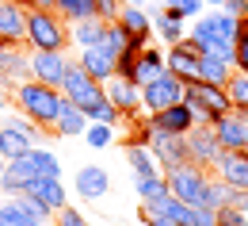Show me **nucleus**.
I'll list each match as a JSON object with an SVG mask.
<instances>
[{
    "label": "nucleus",
    "instance_id": "obj_33",
    "mask_svg": "<svg viewBox=\"0 0 248 226\" xmlns=\"http://www.w3.org/2000/svg\"><path fill=\"white\" fill-rule=\"evenodd\" d=\"M134 188L141 195V203H153L160 195H168V180H164V173H156V176H134Z\"/></svg>",
    "mask_w": 248,
    "mask_h": 226
},
{
    "label": "nucleus",
    "instance_id": "obj_10",
    "mask_svg": "<svg viewBox=\"0 0 248 226\" xmlns=\"http://www.w3.org/2000/svg\"><path fill=\"white\" fill-rule=\"evenodd\" d=\"M145 146H149V154L156 157L160 169H172V165H184L187 161V134H168V130L149 127Z\"/></svg>",
    "mask_w": 248,
    "mask_h": 226
},
{
    "label": "nucleus",
    "instance_id": "obj_24",
    "mask_svg": "<svg viewBox=\"0 0 248 226\" xmlns=\"http://www.w3.org/2000/svg\"><path fill=\"white\" fill-rule=\"evenodd\" d=\"M229 77H233V62H225V58H217V54H199V81H206V85H229Z\"/></svg>",
    "mask_w": 248,
    "mask_h": 226
},
{
    "label": "nucleus",
    "instance_id": "obj_39",
    "mask_svg": "<svg viewBox=\"0 0 248 226\" xmlns=\"http://www.w3.org/2000/svg\"><path fill=\"white\" fill-rule=\"evenodd\" d=\"M126 0H95V19H103V23H115L119 19V12H123Z\"/></svg>",
    "mask_w": 248,
    "mask_h": 226
},
{
    "label": "nucleus",
    "instance_id": "obj_26",
    "mask_svg": "<svg viewBox=\"0 0 248 226\" xmlns=\"http://www.w3.org/2000/svg\"><path fill=\"white\" fill-rule=\"evenodd\" d=\"M103 19H80V23H69V46L84 50V46H95L103 42Z\"/></svg>",
    "mask_w": 248,
    "mask_h": 226
},
{
    "label": "nucleus",
    "instance_id": "obj_49",
    "mask_svg": "<svg viewBox=\"0 0 248 226\" xmlns=\"http://www.w3.org/2000/svg\"><path fill=\"white\" fill-rule=\"evenodd\" d=\"M217 226H229V223H217Z\"/></svg>",
    "mask_w": 248,
    "mask_h": 226
},
{
    "label": "nucleus",
    "instance_id": "obj_40",
    "mask_svg": "<svg viewBox=\"0 0 248 226\" xmlns=\"http://www.w3.org/2000/svg\"><path fill=\"white\" fill-rule=\"evenodd\" d=\"M233 69L248 73V31H237V42H233Z\"/></svg>",
    "mask_w": 248,
    "mask_h": 226
},
{
    "label": "nucleus",
    "instance_id": "obj_4",
    "mask_svg": "<svg viewBox=\"0 0 248 226\" xmlns=\"http://www.w3.org/2000/svg\"><path fill=\"white\" fill-rule=\"evenodd\" d=\"M184 100H187V107H191V115H195V123H214V119H221L225 111H233L225 85L191 81V85L184 88Z\"/></svg>",
    "mask_w": 248,
    "mask_h": 226
},
{
    "label": "nucleus",
    "instance_id": "obj_18",
    "mask_svg": "<svg viewBox=\"0 0 248 226\" xmlns=\"http://www.w3.org/2000/svg\"><path fill=\"white\" fill-rule=\"evenodd\" d=\"M73 62L80 65L84 73H92L95 81H107V77H115V54L103 46V42H95V46H84V50H77V58Z\"/></svg>",
    "mask_w": 248,
    "mask_h": 226
},
{
    "label": "nucleus",
    "instance_id": "obj_23",
    "mask_svg": "<svg viewBox=\"0 0 248 226\" xmlns=\"http://www.w3.org/2000/svg\"><path fill=\"white\" fill-rule=\"evenodd\" d=\"M160 69H164V50L149 42V46H145V50L138 54V62H134V73H130V81H134V85H145V81H153Z\"/></svg>",
    "mask_w": 248,
    "mask_h": 226
},
{
    "label": "nucleus",
    "instance_id": "obj_44",
    "mask_svg": "<svg viewBox=\"0 0 248 226\" xmlns=\"http://www.w3.org/2000/svg\"><path fill=\"white\" fill-rule=\"evenodd\" d=\"M19 4H23L27 12H34V8H38V12H46V8H58V0H19Z\"/></svg>",
    "mask_w": 248,
    "mask_h": 226
},
{
    "label": "nucleus",
    "instance_id": "obj_6",
    "mask_svg": "<svg viewBox=\"0 0 248 226\" xmlns=\"http://www.w3.org/2000/svg\"><path fill=\"white\" fill-rule=\"evenodd\" d=\"M62 96L69 100V104H77V107L88 115L95 104L103 100V81H95L92 73H84L80 65L73 62V65H69V73H65V81H62Z\"/></svg>",
    "mask_w": 248,
    "mask_h": 226
},
{
    "label": "nucleus",
    "instance_id": "obj_25",
    "mask_svg": "<svg viewBox=\"0 0 248 226\" xmlns=\"http://www.w3.org/2000/svg\"><path fill=\"white\" fill-rule=\"evenodd\" d=\"M84 127H88V115H84L77 104L65 100V104H62V115H58V123H54V134H58V138H80Z\"/></svg>",
    "mask_w": 248,
    "mask_h": 226
},
{
    "label": "nucleus",
    "instance_id": "obj_1",
    "mask_svg": "<svg viewBox=\"0 0 248 226\" xmlns=\"http://www.w3.org/2000/svg\"><path fill=\"white\" fill-rule=\"evenodd\" d=\"M237 31H241V19L229 16L225 8H202L195 19H191V42L206 54H217L225 62H233V42H237Z\"/></svg>",
    "mask_w": 248,
    "mask_h": 226
},
{
    "label": "nucleus",
    "instance_id": "obj_35",
    "mask_svg": "<svg viewBox=\"0 0 248 226\" xmlns=\"http://www.w3.org/2000/svg\"><path fill=\"white\" fill-rule=\"evenodd\" d=\"M80 138H84L92 150H107V146L115 142V127H107V123H88Z\"/></svg>",
    "mask_w": 248,
    "mask_h": 226
},
{
    "label": "nucleus",
    "instance_id": "obj_34",
    "mask_svg": "<svg viewBox=\"0 0 248 226\" xmlns=\"http://www.w3.org/2000/svg\"><path fill=\"white\" fill-rule=\"evenodd\" d=\"M0 226H54V223H38L31 215H23L12 199H4V203H0Z\"/></svg>",
    "mask_w": 248,
    "mask_h": 226
},
{
    "label": "nucleus",
    "instance_id": "obj_50",
    "mask_svg": "<svg viewBox=\"0 0 248 226\" xmlns=\"http://www.w3.org/2000/svg\"><path fill=\"white\" fill-rule=\"evenodd\" d=\"M0 203H4V199H0Z\"/></svg>",
    "mask_w": 248,
    "mask_h": 226
},
{
    "label": "nucleus",
    "instance_id": "obj_16",
    "mask_svg": "<svg viewBox=\"0 0 248 226\" xmlns=\"http://www.w3.org/2000/svg\"><path fill=\"white\" fill-rule=\"evenodd\" d=\"M210 173H217V176H221L229 188L248 192V150H225Z\"/></svg>",
    "mask_w": 248,
    "mask_h": 226
},
{
    "label": "nucleus",
    "instance_id": "obj_36",
    "mask_svg": "<svg viewBox=\"0 0 248 226\" xmlns=\"http://www.w3.org/2000/svg\"><path fill=\"white\" fill-rule=\"evenodd\" d=\"M119 119H123V115H119V107H115L107 96H103L92 111H88V123H107V127H115V130H119Z\"/></svg>",
    "mask_w": 248,
    "mask_h": 226
},
{
    "label": "nucleus",
    "instance_id": "obj_5",
    "mask_svg": "<svg viewBox=\"0 0 248 226\" xmlns=\"http://www.w3.org/2000/svg\"><path fill=\"white\" fill-rule=\"evenodd\" d=\"M164 180H168V192L176 195V199H184V203H202L206 184H210V169H202V165H195V161H184V165L164 169Z\"/></svg>",
    "mask_w": 248,
    "mask_h": 226
},
{
    "label": "nucleus",
    "instance_id": "obj_14",
    "mask_svg": "<svg viewBox=\"0 0 248 226\" xmlns=\"http://www.w3.org/2000/svg\"><path fill=\"white\" fill-rule=\"evenodd\" d=\"M38 176V169H34V161L23 154V157H12V161L4 165V176H0V195L4 199H12V195H23L27 188H31V180Z\"/></svg>",
    "mask_w": 248,
    "mask_h": 226
},
{
    "label": "nucleus",
    "instance_id": "obj_29",
    "mask_svg": "<svg viewBox=\"0 0 248 226\" xmlns=\"http://www.w3.org/2000/svg\"><path fill=\"white\" fill-rule=\"evenodd\" d=\"M27 157L34 161V169H38V176H62V157L46 146V142H38V146H31L27 150Z\"/></svg>",
    "mask_w": 248,
    "mask_h": 226
},
{
    "label": "nucleus",
    "instance_id": "obj_31",
    "mask_svg": "<svg viewBox=\"0 0 248 226\" xmlns=\"http://www.w3.org/2000/svg\"><path fill=\"white\" fill-rule=\"evenodd\" d=\"M31 146H34V142H31V138H23L19 130L0 127V157H4V161H12V157H23Z\"/></svg>",
    "mask_w": 248,
    "mask_h": 226
},
{
    "label": "nucleus",
    "instance_id": "obj_46",
    "mask_svg": "<svg viewBox=\"0 0 248 226\" xmlns=\"http://www.w3.org/2000/svg\"><path fill=\"white\" fill-rule=\"evenodd\" d=\"M126 4H138V8H145V4H149V0H126Z\"/></svg>",
    "mask_w": 248,
    "mask_h": 226
},
{
    "label": "nucleus",
    "instance_id": "obj_41",
    "mask_svg": "<svg viewBox=\"0 0 248 226\" xmlns=\"http://www.w3.org/2000/svg\"><path fill=\"white\" fill-rule=\"evenodd\" d=\"M138 215H141V226H180V223H172L168 215H160V211H153V207H145V203H141Z\"/></svg>",
    "mask_w": 248,
    "mask_h": 226
},
{
    "label": "nucleus",
    "instance_id": "obj_28",
    "mask_svg": "<svg viewBox=\"0 0 248 226\" xmlns=\"http://www.w3.org/2000/svg\"><path fill=\"white\" fill-rule=\"evenodd\" d=\"M153 31L160 35V42H164V46H176L180 38H187V35H184V19H180V16H172V12H164V8L153 12Z\"/></svg>",
    "mask_w": 248,
    "mask_h": 226
},
{
    "label": "nucleus",
    "instance_id": "obj_13",
    "mask_svg": "<svg viewBox=\"0 0 248 226\" xmlns=\"http://www.w3.org/2000/svg\"><path fill=\"white\" fill-rule=\"evenodd\" d=\"M27 42V8L19 0H0V46Z\"/></svg>",
    "mask_w": 248,
    "mask_h": 226
},
{
    "label": "nucleus",
    "instance_id": "obj_42",
    "mask_svg": "<svg viewBox=\"0 0 248 226\" xmlns=\"http://www.w3.org/2000/svg\"><path fill=\"white\" fill-rule=\"evenodd\" d=\"M221 8H225L229 16H237V19H245V16H248V0H225Z\"/></svg>",
    "mask_w": 248,
    "mask_h": 226
},
{
    "label": "nucleus",
    "instance_id": "obj_22",
    "mask_svg": "<svg viewBox=\"0 0 248 226\" xmlns=\"http://www.w3.org/2000/svg\"><path fill=\"white\" fill-rule=\"evenodd\" d=\"M119 23H123V31L130 35V38H153V19H149V12L138 8V4H123Z\"/></svg>",
    "mask_w": 248,
    "mask_h": 226
},
{
    "label": "nucleus",
    "instance_id": "obj_27",
    "mask_svg": "<svg viewBox=\"0 0 248 226\" xmlns=\"http://www.w3.org/2000/svg\"><path fill=\"white\" fill-rule=\"evenodd\" d=\"M126 165L134 169V176H156V173H164L156 157L149 154V146H141V142H130L126 146Z\"/></svg>",
    "mask_w": 248,
    "mask_h": 226
},
{
    "label": "nucleus",
    "instance_id": "obj_51",
    "mask_svg": "<svg viewBox=\"0 0 248 226\" xmlns=\"http://www.w3.org/2000/svg\"><path fill=\"white\" fill-rule=\"evenodd\" d=\"M245 150H248V146H245Z\"/></svg>",
    "mask_w": 248,
    "mask_h": 226
},
{
    "label": "nucleus",
    "instance_id": "obj_19",
    "mask_svg": "<svg viewBox=\"0 0 248 226\" xmlns=\"http://www.w3.org/2000/svg\"><path fill=\"white\" fill-rule=\"evenodd\" d=\"M73 188H77V195H80L84 203H92V199H103V195H107L111 176H107V169H99V165H84V169L77 173Z\"/></svg>",
    "mask_w": 248,
    "mask_h": 226
},
{
    "label": "nucleus",
    "instance_id": "obj_8",
    "mask_svg": "<svg viewBox=\"0 0 248 226\" xmlns=\"http://www.w3.org/2000/svg\"><path fill=\"white\" fill-rule=\"evenodd\" d=\"M103 96L119 107V115H123L126 123L141 119V85H134L130 77H119V73L107 77V81H103Z\"/></svg>",
    "mask_w": 248,
    "mask_h": 226
},
{
    "label": "nucleus",
    "instance_id": "obj_38",
    "mask_svg": "<svg viewBox=\"0 0 248 226\" xmlns=\"http://www.w3.org/2000/svg\"><path fill=\"white\" fill-rule=\"evenodd\" d=\"M54 226H92V223L80 215V207H69V203H65L62 211L54 215Z\"/></svg>",
    "mask_w": 248,
    "mask_h": 226
},
{
    "label": "nucleus",
    "instance_id": "obj_45",
    "mask_svg": "<svg viewBox=\"0 0 248 226\" xmlns=\"http://www.w3.org/2000/svg\"><path fill=\"white\" fill-rule=\"evenodd\" d=\"M202 4H206V8H221L225 0H202Z\"/></svg>",
    "mask_w": 248,
    "mask_h": 226
},
{
    "label": "nucleus",
    "instance_id": "obj_3",
    "mask_svg": "<svg viewBox=\"0 0 248 226\" xmlns=\"http://www.w3.org/2000/svg\"><path fill=\"white\" fill-rule=\"evenodd\" d=\"M23 46L27 50H58V54H65L69 50V23L54 8H46V12L34 8V12H27V42Z\"/></svg>",
    "mask_w": 248,
    "mask_h": 226
},
{
    "label": "nucleus",
    "instance_id": "obj_7",
    "mask_svg": "<svg viewBox=\"0 0 248 226\" xmlns=\"http://www.w3.org/2000/svg\"><path fill=\"white\" fill-rule=\"evenodd\" d=\"M184 88L187 85L176 73L160 69L153 81L141 85V111H160V107H168V104H180V100H184Z\"/></svg>",
    "mask_w": 248,
    "mask_h": 226
},
{
    "label": "nucleus",
    "instance_id": "obj_15",
    "mask_svg": "<svg viewBox=\"0 0 248 226\" xmlns=\"http://www.w3.org/2000/svg\"><path fill=\"white\" fill-rule=\"evenodd\" d=\"M145 123L156 127V130H168V134H187V130L195 127V115H191L187 100H180V104H168V107H160V111H149Z\"/></svg>",
    "mask_w": 248,
    "mask_h": 226
},
{
    "label": "nucleus",
    "instance_id": "obj_21",
    "mask_svg": "<svg viewBox=\"0 0 248 226\" xmlns=\"http://www.w3.org/2000/svg\"><path fill=\"white\" fill-rule=\"evenodd\" d=\"M0 77H8L12 85L31 77V50L23 46H0Z\"/></svg>",
    "mask_w": 248,
    "mask_h": 226
},
{
    "label": "nucleus",
    "instance_id": "obj_20",
    "mask_svg": "<svg viewBox=\"0 0 248 226\" xmlns=\"http://www.w3.org/2000/svg\"><path fill=\"white\" fill-rule=\"evenodd\" d=\"M23 195H34V199H38V203H46V207H50L54 215H58L65 203H69V192H65L62 176H34V180H31V188H27Z\"/></svg>",
    "mask_w": 248,
    "mask_h": 226
},
{
    "label": "nucleus",
    "instance_id": "obj_43",
    "mask_svg": "<svg viewBox=\"0 0 248 226\" xmlns=\"http://www.w3.org/2000/svg\"><path fill=\"white\" fill-rule=\"evenodd\" d=\"M229 207H241V211H248V192H237V188H229Z\"/></svg>",
    "mask_w": 248,
    "mask_h": 226
},
{
    "label": "nucleus",
    "instance_id": "obj_2",
    "mask_svg": "<svg viewBox=\"0 0 248 226\" xmlns=\"http://www.w3.org/2000/svg\"><path fill=\"white\" fill-rule=\"evenodd\" d=\"M12 104H16V111H23L31 123H38L42 130H50L54 134V123H58V115H62V88H54V85H42V81H19L16 88H12Z\"/></svg>",
    "mask_w": 248,
    "mask_h": 226
},
{
    "label": "nucleus",
    "instance_id": "obj_9",
    "mask_svg": "<svg viewBox=\"0 0 248 226\" xmlns=\"http://www.w3.org/2000/svg\"><path fill=\"white\" fill-rule=\"evenodd\" d=\"M221 154L225 150H221V142H217L210 123H195V127L187 130V161L202 165V169H214Z\"/></svg>",
    "mask_w": 248,
    "mask_h": 226
},
{
    "label": "nucleus",
    "instance_id": "obj_30",
    "mask_svg": "<svg viewBox=\"0 0 248 226\" xmlns=\"http://www.w3.org/2000/svg\"><path fill=\"white\" fill-rule=\"evenodd\" d=\"M65 23H80V19H95V0H58L54 8Z\"/></svg>",
    "mask_w": 248,
    "mask_h": 226
},
{
    "label": "nucleus",
    "instance_id": "obj_37",
    "mask_svg": "<svg viewBox=\"0 0 248 226\" xmlns=\"http://www.w3.org/2000/svg\"><path fill=\"white\" fill-rule=\"evenodd\" d=\"M202 8H206L202 0H164V12H172V16H180V19H195Z\"/></svg>",
    "mask_w": 248,
    "mask_h": 226
},
{
    "label": "nucleus",
    "instance_id": "obj_32",
    "mask_svg": "<svg viewBox=\"0 0 248 226\" xmlns=\"http://www.w3.org/2000/svg\"><path fill=\"white\" fill-rule=\"evenodd\" d=\"M225 92H229V104H233V111H241V115L248 119V73L233 69V77H229Z\"/></svg>",
    "mask_w": 248,
    "mask_h": 226
},
{
    "label": "nucleus",
    "instance_id": "obj_48",
    "mask_svg": "<svg viewBox=\"0 0 248 226\" xmlns=\"http://www.w3.org/2000/svg\"><path fill=\"white\" fill-rule=\"evenodd\" d=\"M4 165H8V161H4V157H0V176H4Z\"/></svg>",
    "mask_w": 248,
    "mask_h": 226
},
{
    "label": "nucleus",
    "instance_id": "obj_17",
    "mask_svg": "<svg viewBox=\"0 0 248 226\" xmlns=\"http://www.w3.org/2000/svg\"><path fill=\"white\" fill-rule=\"evenodd\" d=\"M210 127H214L221 150H245L248 146V119L241 115V111H225V115L214 119Z\"/></svg>",
    "mask_w": 248,
    "mask_h": 226
},
{
    "label": "nucleus",
    "instance_id": "obj_12",
    "mask_svg": "<svg viewBox=\"0 0 248 226\" xmlns=\"http://www.w3.org/2000/svg\"><path fill=\"white\" fill-rule=\"evenodd\" d=\"M69 65H73L69 54H58V50H31V77H34V81H42V85L62 88Z\"/></svg>",
    "mask_w": 248,
    "mask_h": 226
},
{
    "label": "nucleus",
    "instance_id": "obj_11",
    "mask_svg": "<svg viewBox=\"0 0 248 226\" xmlns=\"http://www.w3.org/2000/svg\"><path fill=\"white\" fill-rule=\"evenodd\" d=\"M199 54H202V50H199L191 38H180L176 46L164 50V69L176 73L184 85H191V81H199Z\"/></svg>",
    "mask_w": 248,
    "mask_h": 226
},
{
    "label": "nucleus",
    "instance_id": "obj_47",
    "mask_svg": "<svg viewBox=\"0 0 248 226\" xmlns=\"http://www.w3.org/2000/svg\"><path fill=\"white\" fill-rule=\"evenodd\" d=\"M241 31H248V16H245V19H241Z\"/></svg>",
    "mask_w": 248,
    "mask_h": 226
}]
</instances>
